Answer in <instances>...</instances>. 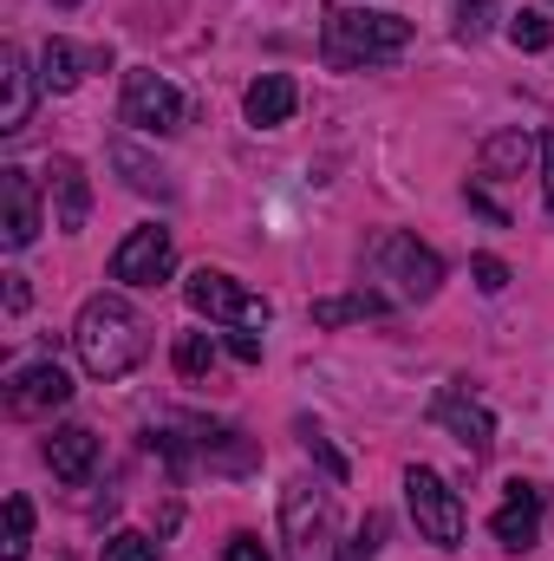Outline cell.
I'll list each match as a JSON object with an SVG mask.
<instances>
[{
  "mask_svg": "<svg viewBox=\"0 0 554 561\" xmlns=\"http://www.w3.org/2000/svg\"><path fill=\"white\" fill-rule=\"evenodd\" d=\"M542 196H549V216H554V138H542Z\"/></svg>",
  "mask_w": 554,
  "mask_h": 561,
  "instance_id": "1f68e13d",
  "label": "cell"
},
{
  "mask_svg": "<svg viewBox=\"0 0 554 561\" xmlns=\"http://www.w3.org/2000/svg\"><path fill=\"white\" fill-rule=\"evenodd\" d=\"M470 275H476V287H483V294H503V287H509V262L476 255V262H470Z\"/></svg>",
  "mask_w": 554,
  "mask_h": 561,
  "instance_id": "484cf974",
  "label": "cell"
},
{
  "mask_svg": "<svg viewBox=\"0 0 554 561\" xmlns=\"http://www.w3.org/2000/svg\"><path fill=\"white\" fill-rule=\"evenodd\" d=\"M483 7H489V0H463V20H457V33H463V39H476V33H483Z\"/></svg>",
  "mask_w": 554,
  "mask_h": 561,
  "instance_id": "4dcf8cb0",
  "label": "cell"
},
{
  "mask_svg": "<svg viewBox=\"0 0 554 561\" xmlns=\"http://www.w3.org/2000/svg\"><path fill=\"white\" fill-rule=\"evenodd\" d=\"M112 163H118V170H125V183H131V190H138V196H176V183H170V170H163V163H157V157H143L138 144H112Z\"/></svg>",
  "mask_w": 554,
  "mask_h": 561,
  "instance_id": "44dd1931",
  "label": "cell"
},
{
  "mask_svg": "<svg viewBox=\"0 0 554 561\" xmlns=\"http://www.w3.org/2000/svg\"><path fill=\"white\" fill-rule=\"evenodd\" d=\"M183 300H189V313L222 320V327H268L275 320V300L268 294L242 287V280L222 275V268H196V275L183 280Z\"/></svg>",
  "mask_w": 554,
  "mask_h": 561,
  "instance_id": "5b68a950",
  "label": "cell"
},
{
  "mask_svg": "<svg viewBox=\"0 0 554 561\" xmlns=\"http://www.w3.org/2000/svg\"><path fill=\"white\" fill-rule=\"evenodd\" d=\"M0 280H7V313H26V300H33L26 275H0Z\"/></svg>",
  "mask_w": 554,
  "mask_h": 561,
  "instance_id": "f546056e",
  "label": "cell"
},
{
  "mask_svg": "<svg viewBox=\"0 0 554 561\" xmlns=\"http://www.w3.org/2000/svg\"><path fill=\"white\" fill-rule=\"evenodd\" d=\"M242 112H249V125H255V131H275V125H287V118L300 112V85H293L287 72H262V79L249 85Z\"/></svg>",
  "mask_w": 554,
  "mask_h": 561,
  "instance_id": "e0dca14e",
  "label": "cell"
},
{
  "mask_svg": "<svg viewBox=\"0 0 554 561\" xmlns=\"http://www.w3.org/2000/svg\"><path fill=\"white\" fill-rule=\"evenodd\" d=\"M405 503H412V523L430 549H443V556L463 549V496H457L430 463H412V470H405Z\"/></svg>",
  "mask_w": 554,
  "mask_h": 561,
  "instance_id": "8992f818",
  "label": "cell"
},
{
  "mask_svg": "<svg viewBox=\"0 0 554 561\" xmlns=\"http://www.w3.org/2000/svg\"><path fill=\"white\" fill-rule=\"evenodd\" d=\"M118 118H125L131 131H143V138H170V131H183L189 105H183V92H176L163 72L131 66V72H125V105H118Z\"/></svg>",
  "mask_w": 554,
  "mask_h": 561,
  "instance_id": "52a82bcc",
  "label": "cell"
},
{
  "mask_svg": "<svg viewBox=\"0 0 554 561\" xmlns=\"http://www.w3.org/2000/svg\"><path fill=\"white\" fill-rule=\"evenodd\" d=\"M170 359H176V373H183L189 386H203V379L216 373V359H222V346H216V333H176V346H170Z\"/></svg>",
  "mask_w": 554,
  "mask_h": 561,
  "instance_id": "7402d4cb",
  "label": "cell"
},
{
  "mask_svg": "<svg viewBox=\"0 0 554 561\" xmlns=\"http://www.w3.org/2000/svg\"><path fill=\"white\" fill-rule=\"evenodd\" d=\"M189 431H196V450H203L209 463H222V470H249V463H255V444H249L235 424H203L196 419Z\"/></svg>",
  "mask_w": 554,
  "mask_h": 561,
  "instance_id": "ffe728a7",
  "label": "cell"
},
{
  "mask_svg": "<svg viewBox=\"0 0 554 561\" xmlns=\"http://www.w3.org/2000/svg\"><path fill=\"white\" fill-rule=\"evenodd\" d=\"M72 353H79V366L92 373V379H125V373H138L143 353H150V327H143V313L125 300V294H92L85 307H79V320H72Z\"/></svg>",
  "mask_w": 554,
  "mask_h": 561,
  "instance_id": "6da1fadb",
  "label": "cell"
},
{
  "mask_svg": "<svg viewBox=\"0 0 554 561\" xmlns=\"http://www.w3.org/2000/svg\"><path fill=\"white\" fill-rule=\"evenodd\" d=\"M542 510H549L542 483L516 477V483H509V496H503V510L489 516V536H496L509 556H522V549H535V536H542Z\"/></svg>",
  "mask_w": 554,
  "mask_h": 561,
  "instance_id": "7c38bea8",
  "label": "cell"
},
{
  "mask_svg": "<svg viewBox=\"0 0 554 561\" xmlns=\"http://www.w3.org/2000/svg\"><path fill=\"white\" fill-rule=\"evenodd\" d=\"M33 549V503L26 496H7V529H0V556L7 561H26Z\"/></svg>",
  "mask_w": 554,
  "mask_h": 561,
  "instance_id": "603a6c76",
  "label": "cell"
},
{
  "mask_svg": "<svg viewBox=\"0 0 554 561\" xmlns=\"http://www.w3.org/2000/svg\"><path fill=\"white\" fill-rule=\"evenodd\" d=\"M39 236V176L33 170H20V163H7L0 170V249H26Z\"/></svg>",
  "mask_w": 554,
  "mask_h": 561,
  "instance_id": "30bf717a",
  "label": "cell"
},
{
  "mask_svg": "<svg viewBox=\"0 0 554 561\" xmlns=\"http://www.w3.org/2000/svg\"><path fill=\"white\" fill-rule=\"evenodd\" d=\"M509 39H516L522 53H549V39H554L549 13H542V7H522V13L509 20Z\"/></svg>",
  "mask_w": 554,
  "mask_h": 561,
  "instance_id": "cb8c5ba5",
  "label": "cell"
},
{
  "mask_svg": "<svg viewBox=\"0 0 554 561\" xmlns=\"http://www.w3.org/2000/svg\"><path fill=\"white\" fill-rule=\"evenodd\" d=\"M430 419L443 424L470 457H489V450H496V419H489V405H483V399H470V386H463V379H450V386L437 392Z\"/></svg>",
  "mask_w": 554,
  "mask_h": 561,
  "instance_id": "9c48e42d",
  "label": "cell"
},
{
  "mask_svg": "<svg viewBox=\"0 0 554 561\" xmlns=\"http://www.w3.org/2000/svg\"><path fill=\"white\" fill-rule=\"evenodd\" d=\"M53 7H79V0H53Z\"/></svg>",
  "mask_w": 554,
  "mask_h": 561,
  "instance_id": "d6a6232c",
  "label": "cell"
},
{
  "mask_svg": "<svg viewBox=\"0 0 554 561\" xmlns=\"http://www.w3.org/2000/svg\"><path fill=\"white\" fill-rule=\"evenodd\" d=\"M412 46V20L385 13V7H333L326 13V66L353 72V66H385Z\"/></svg>",
  "mask_w": 554,
  "mask_h": 561,
  "instance_id": "7a4b0ae2",
  "label": "cell"
},
{
  "mask_svg": "<svg viewBox=\"0 0 554 561\" xmlns=\"http://www.w3.org/2000/svg\"><path fill=\"white\" fill-rule=\"evenodd\" d=\"M170 268H176V242L157 222H138L112 249V280H125V287H157V280H170Z\"/></svg>",
  "mask_w": 554,
  "mask_h": 561,
  "instance_id": "ba28073f",
  "label": "cell"
},
{
  "mask_svg": "<svg viewBox=\"0 0 554 561\" xmlns=\"http://www.w3.org/2000/svg\"><path fill=\"white\" fill-rule=\"evenodd\" d=\"M222 561H275V556H268V542H262V536H229Z\"/></svg>",
  "mask_w": 554,
  "mask_h": 561,
  "instance_id": "83f0119b",
  "label": "cell"
},
{
  "mask_svg": "<svg viewBox=\"0 0 554 561\" xmlns=\"http://www.w3.org/2000/svg\"><path fill=\"white\" fill-rule=\"evenodd\" d=\"M99 561H157V542L143 529H118V536H105Z\"/></svg>",
  "mask_w": 554,
  "mask_h": 561,
  "instance_id": "d4e9b609",
  "label": "cell"
},
{
  "mask_svg": "<svg viewBox=\"0 0 554 561\" xmlns=\"http://www.w3.org/2000/svg\"><path fill=\"white\" fill-rule=\"evenodd\" d=\"M229 353H235L242 366H262V340H255L249 327H235V333H229Z\"/></svg>",
  "mask_w": 554,
  "mask_h": 561,
  "instance_id": "f1b7e54d",
  "label": "cell"
},
{
  "mask_svg": "<svg viewBox=\"0 0 554 561\" xmlns=\"http://www.w3.org/2000/svg\"><path fill=\"white\" fill-rule=\"evenodd\" d=\"M112 46H72V39H46L39 53V92H72L85 72H105Z\"/></svg>",
  "mask_w": 554,
  "mask_h": 561,
  "instance_id": "5bb4252c",
  "label": "cell"
},
{
  "mask_svg": "<svg viewBox=\"0 0 554 561\" xmlns=\"http://www.w3.org/2000/svg\"><path fill=\"white\" fill-rule=\"evenodd\" d=\"M372 268H379V280H385L379 294H392V307L437 300V287H443V262H437V249H424V242L405 236V229H385V236H379Z\"/></svg>",
  "mask_w": 554,
  "mask_h": 561,
  "instance_id": "277c9868",
  "label": "cell"
},
{
  "mask_svg": "<svg viewBox=\"0 0 554 561\" xmlns=\"http://www.w3.org/2000/svg\"><path fill=\"white\" fill-rule=\"evenodd\" d=\"M280 536H287V561H346L333 496L313 477H293L280 490Z\"/></svg>",
  "mask_w": 554,
  "mask_h": 561,
  "instance_id": "3957f363",
  "label": "cell"
},
{
  "mask_svg": "<svg viewBox=\"0 0 554 561\" xmlns=\"http://www.w3.org/2000/svg\"><path fill=\"white\" fill-rule=\"evenodd\" d=\"M46 470H53L59 483H85V477L99 470V431H85V424H59V431L46 437Z\"/></svg>",
  "mask_w": 554,
  "mask_h": 561,
  "instance_id": "2e32d148",
  "label": "cell"
},
{
  "mask_svg": "<svg viewBox=\"0 0 554 561\" xmlns=\"http://www.w3.org/2000/svg\"><path fill=\"white\" fill-rule=\"evenodd\" d=\"M46 196H53V229L79 236L85 216H92V183H85V163L79 157H46Z\"/></svg>",
  "mask_w": 554,
  "mask_h": 561,
  "instance_id": "4fadbf2b",
  "label": "cell"
},
{
  "mask_svg": "<svg viewBox=\"0 0 554 561\" xmlns=\"http://www.w3.org/2000/svg\"><path fill=\"white\" fill-rule=\"evenodd\" d=\"M379 313H392V294H379V287H353V294H333V300H313V327H346V320H379Z\"/></svg>",
  "mask_w": 554,
  "mask_h": 561,
  "instance_id": "d6986e66",
  "label": "cell"
},
{
  "mask_svg": "<svg viewBox=\"0 0 554 561\" xmlns=\"http://www.w3.org/2000/svg\"><path fill=\"white\" fill-rule=\"evenodd\" d=\"M535 150H542V138H535V131L509 125V131L483 138V150H476V163H483V176H522V170L535 163Z\"/></svg>",
  "mask_w": 554,
  "mask_h": 561,
  "instance_id": "ac0fdd59",
  "label": "cell"
},
{
  "mask_svg": "<svg viewBox=\"0 0 554 561\" xmlns=\"http://www.w3.org/2000/svg\"><path fill=\"white\" fill-rule=\"evenodd\" d=\"M300 437H307V450H313V457L326 463V477H346V457H339V450H333V444H326V437H320L313 424H300Z\"/></svg>",
  "mask_w": 554,
  "mask_h": 561,
  "instance_id": "4316f807",
  "label": "cell"
},
{
  "mask_svg": "<svg viewBox=\"0 0 554 561\" xmlns=\"http://www.w3.org/2000/svg\"><path fill=\"white\" fill-rule=\"evenodd\" d=\"M59 405H72V373L59 359H39V366L13 373V386H7V412L13 419H46Z\"/></svg>",
  "mask_w": 554,
  "mask_h": 561,
  "instance_id": "8fae6325",
  "label": "cell"
},
{
  "mask_svg": "<svg viewBox=\"0 0 554 561\" xmlns=\"http://www.w3.org/2000/svg\"><path fill=\"white\" fill-rule=\"evenodd\" d=\"M26 118H33V66H26V53L7 39V46H0V131L13 138V131H26Z\"/></svg>",
  "mask_w": 554,
  "mask_h": 561,
  "instance_id": "9a60e30c",
  "label": "cell"
}]
</instances>
